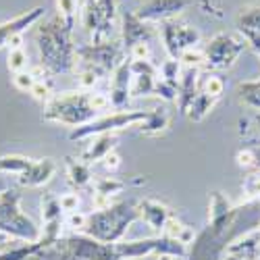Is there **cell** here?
<instances>
[{"label": "cell", "instance_id": "f1b7e54d", "mask_svg": "<svg viewBox=\"0 0 260 260\" xmlns=\"http://www.w3.org/2000/svg\"><path fill=\"white\" fill-rule=\"evenodd\" d=\"M96 193H100V196H106V198H111L115 196V193H119L123 189V183L117 181L115 177H102L96 181Z\"/></svg>", "mask_w": 260, "mask_h": 260}, {"label": "cell", "instance_id": "5b68a950", "mask_svg": "<svg viewBox=\"0 0 260 260\" xmlns=\"http://www.w3.org/2000/svg\"><path fill=\"white\" fill-rule=\"evenodd\" d=\"M150 111H117L106 117H96L94 121H90L88 125L75 127L69 134V140H90L94 136H102V134H115L119 129L125 127H140L146 119H148Z\"/></svg>", "mask_w": 260, "mask_h": 260}, {"label": "cell", "instance_id": "484cf974", "mask_svg": "<svg viewBox=\"0 0 260 260\" xmlns=\"http://www.w3.org/2000/svg\"><path fill=\"white\" fill-rule=\"evenodd\" d=\"M237 92H240V98L246 104H250V106H254L260 111V81H246V83L240 85Z\"/></svg>", "mask_w": 260, "mask_h": 260}, {"label": "cell", "instance_id": "ab89813d", "mask_svg": "<svg viewBox=\"0 0 260 260\" xmlns=\"http://www.w3.org/2000/svg\"><path fill=\"white\" fill-rule=\"evenodd\" d=\"M90 104H92V108L96 113H100V111H104V108L111 106V98H108L106 94L94 92V94H90Z\"/></svg>", "mask_w": 260, "mask_h": 260}, {"label": "cell", "instance_id": "8fae6325", "mask_svg": "<svg viewBox=\"0 0 260 260\" xmlns=\"http://www.w3.org/2000/svg\"><path fill=\"white\" fill-rule=\"evenodd\" d=\"M54 173H56L54 160L42 158V160H34L29 169L25 173H21L17 179H19V185H23V187H42L54 177Z\"/></svg>", "mask_w": 260, "mask_h": 260}, {"label": "cell", "instance_id": "83f0119b", "mask_svg": "<svg viewBox=\"0 0 260 260\" xmlns=\"http://www.w3.org/2000/svg\"><path fill=\"white\" fill-rule=\"evenodd\" d=\"M7 67L13 73H21V71H27V52L23 48H17V50H9V60H7Z\"/></svg>", "mask_w": 260, "mask_h": 260}, {"label": "cell", "instance_id": "836d02e7", "mask_svg": "<svg viewBox=\"0 0 260 260\" xmlns=\"http://www.w3.org/2000/svg\"><path fill=\"white\" fill-rule=\"evenodd\" d=\"M183 229H185V225H183L179 219H175V216H171V219L165 223L162 233H165V237H169V240H177V242H179Z\"/></svg>", "mask_w": 260, "mask_h": 260}, {"label": "cell", "instance_id": "7bdbcfd3", "mask_svg": "<svg viewBox=\"0 0 260 260\" xmlns=\"http://www.w3.org/2000/svg\"><path fill=\"white\" fill-rule=\"evenodd\" d=\"M235 160L240 167H254V150H250V148L240 150V152L235 154Z\"/></svg>", "mask_w": 260, "mask_h": 260}, {"label": "cell", "instance_id": "30bf717a", "mask_svg": "<svg viewBox=\"0 0 260 260\" xmlns=\"http://www.w3.org/2000/svg\"><path fill=\"white\" fill-rule=\"evenodd\" d=\"M77 54H81L85 62H90V69H96L98 73L111 69L119 56L117 48L111 44V42H106V44H90L88 48L79 50Z\"/></svg>", "mask_w": 260, "mask_h": 260}, {"label": "cell", "instance_id": "ac0fdd59", "mask_svg": "<svg viewBox=\"0 0 260 260\" xmlns=\"http://www.w3.org/2000/svg\"><path fill=\"white\" fill-rule=\"evenodd\" d=\"M167 127H169V113L165 111V108H152V111L148 113V119L140 125V129H142L144 136L162 134Z\"/></svg>", "mask_w": 260, "mask_h": 260}, {"label": "cell", "instance_id": "7dc6e473", "mask_svg": "<svg viewBox=\"0 0 260 260\" xmlns=\"http://www.w3.org/2000/svg\"><path fill=\"white\" fill-rule=\"evenodd\" d=\"M0 191H5V183L3 181H0Z\"/></svg>", "mask_w": 260, "mask_h": 260}, {"label": "cell", "instance_id": "2e32d148", "mask_svg": "<svg viewBox=\"0 0 260 260\" xmlns=\"http://www.w3.org/2000/svg\"><path fill=\"white\" fill-rule=\"evenodd\" d=\"M158 246H160V240H142V242H125V244H119L115 248V254L119 258H127V260H138V258H144V256H150L158 252Z\"/></svg>", "mask_w": 260, "mask_h": 260}, {"label": "cell", "instance_id": "6da1fadb", "mask_svg": "<svg viewBox=\"0 0 260 260\" xmlns=\"http://www.w3.org/2000/svg\"><path fill=\"white\" fill-rule=\"evenodd\" d=\"M71 34L73 29L64 25L60 17H54L46 21L44 25H40L36 34V42H38L42 67L52 73H67L73 67L77 50L73 46Z\"/></svg>", "mask_w": 260, "mask_h": 260}, {"label": "cell", "instance_id": "4316f807", "mask_svg": "<svg viewBox=\"0 0 260 260\" xmlns=\"http://www.w3.org/2000/svg\"><path fill=\"white\" fill-rule=\"evenodd\" d=\"M179 60H173V58H169L162 67H160V77L158 79H162V81H169V83H173V85H179V77H181V67H179Z\"/></svg>", "mask_w": 260, "mask_h": 260}, {"label": "cell", "instance_id": "f6af8a7d", "mask_svg": "<svg viewBox=\"0 0 260 260\" xmlns=\"http://www.w3.org/2000/svg\"><path fill=\"white\" fill-rule=\"evenodd\" d=\"M191 240H193V231H191V229L185 225V229H183V233H181V237H179V242H181L183 246H187Z\"/></svg>", "mask_w": 260, "mask_h": 260}, {"label": "cell", "instance_id": "d4e9b609", "mask_svg": "<svg viewBox=\"0 0 260 260\" xmlns=\"http://www.w3.org/2000/svg\"><path fill=\"white\" fill-rule=\"evenodd\" d=\"M60 214H62V208L58 204V198L46 196L44 200H42V219H44V225L58 223L60 221Z\"/></svg>", "mask_w": 260, "mask_h": 260}, {"label": "cell", "instance_id": "74e56055", "mask_svg": "<svg viewBox=\"0 0 260 260\" xmlns=\"http://www.w3.org/2000/svg\"><path fill=\"white\" fill-rule=\"evenodd\" d=\"M88 221H90V216L88 214H83V212H71L69 216H67V223H69V227L71 229H75V231H81V229H85L88 227Z\"/></svg>", "mask_w": 260, "mask_h": 260}, {"label": "cell", "instance_id": "9c48e42d", "mask_svg": "<svg viewBox=\"0 0 260 260\" xmlns=\"http://www.w3.org/2000/svg\"><path fill=\"white\" fill-rule=\"evenodd\" d=\"M42 17H44V7H36L31 11H27V13H21V15L13 17V19L5 21V23H0V48L7 46L15 36L25 34V29L36 25Z\"/></svg>", "mask_w": 260, "mask_h": 260}, {"label": "cell", "instance_id": "f35d334b", "mask_svg": "<svg viewBox=\"0 0 260 260\" xmlns=\"http://www.w3.org/2000/svg\"><path fill=\"white\" fill-rule=\"evenodd\" d=\"M96 81H98V71L96 69H85V71H81L79 73V85L83 90H92L94 85H96Z\"/></svg>", "mask_w": 260, "mask_h": 260}, {"label": "cell", "instance_id": "8992f818", "mask_svg": "<svg viewBox=\"0 0 260 260\" xmlns=\"http://www.w3.org/2000/svg\"><path fill=\"white\" fill-rule=\"evenodd\" d=\"M246 50V40L237 38L233 34H216L210 38L208 46L204 50L206 62L212 69H227L240 58V54Z\"/></svg>", "mask_w": 260, "mask_h": 260}, {"label": "cell", "instance_id": "d590c367", "mask_svg": "<svg viewBox=\"0 0 260 260\" xmlns=\"http://www.w3.org/2000/svg\"><path fill=\"white\" fill-rule=\"evenodd\" d=\"M58 204H60L62 212H67V214L77 212L79 210V196L77 193H62V196L58 198Z\"/></svg>", "mask_w": 260, "mask_h": 260}, {"label": "cell", "instance_id": "7c38bea8", "mask_svg": "<svg viewBox=\"0 0 260 260\" xmlns=\"http://www.w3.org/2000/svg\"><path fill=\"white\" fill-rule=\"evenodd\" d=\"M129 88H132V69H129V62H123L115 69V77H113V85H111V104L115 108H123L129 100Z\"/></svg>", "mask_w": 260, "mask_h": 260}, {"label": "cell", "instance_id": "3957f363", "mask_svg": "<svg viewBox=\"0 0 260 260\" xmlns=\"http://www.w3.org/2000/svg\"><path fill=\"white\" fill-rule=\"evenodd\" d=\"M0 231L17 242H38L36 223L19 208V193L13 189L0 191Z\"/></svg>", "mask_w": 260, "mask_h": 260}, {"label": "cell", "instance_id": "ffe728a7", "mask_svg": "<svg viewBox=\"0 0 260 260\" xmlns=\"http://www.w3.org/2000/svg\"><path fill=\"white\" fill-rule=\"evenodd\" d=\"M67 177H69L71 185L85 187L92 181V171H90L88 162H83V160H67Z\"/></svg>", "mask_w": 260, "mask_h": 260}, {"label": "cell", "instance_id": "cb8c5ba5", "mask_svg": "<svg viewBox=\"0 0 260 260\" xmlns=\"http://www.w3.org/2000/svg\"><path fill=\"white\" fill-rule=\"evenodd\" d=\"M77 7H79V0H56V11H58V17L62 19V23L67 25L69 29H73V27H75Z\"/></svg>", "mask_w": 260, "mask_h": 260}, {"label": "cell", "instance_id": "4fadbf2b", "mask_svg": "<svg viewBox=\"0 0 260 260\" xmlns=\"http://www.w3.org/2000/svg\"><path fill=\"white\" fill-rule=\"evenodd\" d=\"M140 214H142L144 223L150 229H156V231H162L165 223L171 219L169 208L162 202H158V200H144L140 204Z\"/></svg>", "mask_w": 260, "mask_h": 260}, {"label": "cell", "instance_id": "7a4b0ae2", "mask_svg": "<svg viewBox=\"0 0 260 260\" xmlns=\"http://www.w3.org/2000/svg\"><path fill=\"white\" fill-rule=\"evenodd\" d=\"M96 115L98 113L90 104V94H85V92H64L60 96H52L46 102L42 119L75 129V127L88 125L90 121H94Z\"/></svg>", "mask_w": 260, "mask_h": 260}, {"label": "cell", "instance_id": "603a6c76", "mask_svg": "<svg viewBox=\"0 0 260 260\" xmlns=\"http://www.w3.org/2000/svg\"><path fill=\"white\" fill-rule=\"evenodd\" d=\"M81 23H83V27L88 29L92 36L98 31V27H100V13H98L96 0H85L83 11H81Z\"/></svg>", "mask_w": 260, "mask_h": 260}, {"label": "cell", "instance_id": "5bb4252c", "mask_svg": "<svg viewBox=\"0 0 260 260\" xmlns=\"http://www.w3.org/2000/svg\"><path fill=\"white\" fill-rule=\"evenodd\" d=\"M117 146V138L113 134H102V136H94L90 138L88 148L83 150L81 160L83 162H98L102 160L106 154H111Z\"/></svg>", "mask_w": 260, "mask_h": 260}, {"label": "cell", "instance_id": "4dcf8cb0", "mask_svg": "<svg viewBox=\"0 0 260 260\" xmlns=\"http://www.w3.org/2000/svg\"><path fill=\"white\" fill-rule=\"evenodd\" d=\"M179 62L183 64V67L200 69L202 64L206 62V56H204V52H200V50H196V48H189V50H185V52L179 56Z\"/></svg>", "mask_w": 260, "mask_h": 260}, {"label": "cell", "instance_id": "1f68e13d", "mask_svg": "<svg viewBox=\"0 0 260 260\" xmlns=\"http://www.w3.org/2000/svg\"><path fill=\"white\" fill-rule=\"evenodd\" d=\"M36 77L31 71H21V73H13V85L19 92H31L36 85Z\"/></svg>", "mask_w": 260, "mask_h": 260}, {"label": "cell", "instance_id": "d6986e66", "mask_svg": "<svg viewBox=\"0 0 260 260\" xmlns=\"http://www.w3.org/2000/svg\"><path fill=\"white\" fill-rule=\"evenodd\" d=\"M34 160L29 156H23V154H3L0 156V173L3 175H21L29 169Z\"/></svg>", "mask_w": 260, "mask_h": 260}, {"label": "cell", "instance_id": "681fc988", "mask_svg": "<svg viewBox=\"0 0 260 260\" xmlns=\"http://www.w3.org/2000/svg\"><path fill=\"white\" fill-rule=\"evenodd\" d=\"M258 54H260V50H258Z\"/></svg>", "mask_w": 260, "mask_h": 260}, {"label": "cell", "instance_id": "44dd1931", "mask_svg": "<svg viewBox=\"0 0 260 260\" xmlns=\"http://www.w3.org/2000/svg\"><path fill=\"white\" fill-rule=\"evenodd\" d=\"M156 81H158V77L154 73L132 75V88H129V94L132 96H150V94H154Z\"/></svg>", "mask_w": 260, "mask_h": 260}, {"label": "cell", "instance_id": "52a82bcc", "mask_svg": "<svg viewBox=\"0 0 260 260\" xmlns=\"http://www.w3.org/2000/svg\"><path fill=\"white\" fill-rule=\"evenodd\" d=\"M160 38H162L167 54L173 60H179V56L185 50L196 48V44L200 42V31L191 25L169 19V21H162V25H160Z\"/></svg>", "mask_w": 260, "mask_h": 260}, {"label": "cell", "instance_id": "bcb514c9", "mask_svg": "<svg viewBox=\"0 0 260 260\" xmlns=\"http://www.w3.org/2000/svg\"><path fill=\"white\" fill-rule=\"evenodd\" d=\"M254 167H260V148L254 150Z\"/></svg>", "mask_w": 260, "mask_h": 260}, {"label": "cell", "instance_id": "ee69618b", "mask_svg": "<svg viewBox=\"0 0 260 260\" xmlns=\"http://www.w3.org/2000/svg\"><path fill=\"white\" fill-rule=\"evenodd\" d=\"M15 242H17V240H13L11 235H7V233L0 231V254H5L7 250H11Z\"/></svg>", "mask_w": 260, "mask_h": 260}, {"label": "cell", "instance_id": "b9f144b4", "mask_svg": "<svg viewBox=\"0 0 260 260\" xmlns=\"http://www.w3.org/2000/svg\"><path fill=\"white\" fill-rule=\"evenodd\" d=\"M102 165H104V169H106L108 173H115V171L121 167V156L113 150L111 154H106V156L102 158Z\"/></svg>", "mask_w": 260, "mask_h": 260}, {"label": "cell", "instance_id": "ba28073f", "mask_svg": "<svg viewBox=\"0 0 260 260\" xmlns=\"http://www.w3.org/2000/svg\"><path fill=\"white\" fill-rule=\"evenodd\" d=\"M187 7V0H146L136 11V17L144 23L150 21H169L173 15L181 13Z\"/></svg>", "mask_w": 260, "mask_h": 260}, {"label": "cell", "instance_id": "e0dca14e", "mask_svg": "<svg viewBox=\"0 0 260 260\" xmlns=\"http://www.w3.org/2000/svg\"><path fill=\"white\" fill-rule=\"evenodd\" d=\"M237 27H240L246 40L252 36H260V7L244 9L237 17Z\"/></svg>", "mask_w": 260, "mask_h": 260}, {"label": "cell", "instance_id": "277c9868", "mask_svg": "<svg viewBox=\"0 0 260 260\" xmlns=\"http://www.w3.org/2000/svg\"><path fill=\"white\" fill-rule=\"evenodd\" d=\"M140 210H136L134 206L127 204H119V206H111L106 210H98L90 216L88 221V229L92 237H98L102 242H117L119 237L125 233L127 225H132L136 221Z\"/></svg>", "mask_w": 260, "mask_h": 260}, {"label": "cell", "instance_id": "60d3db41", "mask_svg": "<svg viewBox=\"0 0 260 260\" xmlns=\"http://www.w3.org/2000/svg\"><path fill=\"white\" fill-rule=\"evenodd\" d=\"M244 191L248 193L250 198H258V196H260V175L248 177V181H246V185H244Z\"/></svg>", "mask_w": 260, "mask_h": 260}, {"label": "cell", "instance_id": "f546056e", "mask_svg": "<svg viewBox=\"0 0 260 260\" xmlns=\"http://www.w3.org/2000/svg\"><path fill=\"white\" fill-rule=\"evenodd\" d=\"M202 92L206 94V96H210V98H221L223 96V92H225V81L221 79V77H216V75H208L206 79H204V83H202Z\"/></svg>", "mask_w": 260, "mask_h": 260}, {"label": "cell", "instance_id": "9a60e30c", "mask_svg": "<svg viewBox=\"0 0 260 260\" xmlns=\"http://www.w3.org/2000/svg\"><path fill=\"white\" fill-rule=\"evenodd\" d=\"M148 36H150L148 23L138 19L136 13H129L123 17V40H125L127 50L134 44H138V42H148Z\"/></svg>", "mask_w": 260, "mask_h": 260}, {"label": "cell", "instance_id": "d6a6232c", "mask_svg": "<svg viewBox=\"0 0 260 260\" xmlns=\"http://www.w3.org/2000/svg\"><path fill=\"white\" fill-rule=\"evenodd\" d=\"M29 94H31L36 100L48 102V100L52 98V85H50V81H46V79H38L36 85H34V90H31Z\"/></svg>", "mask_w": 260, "mask_h": 260}, {"label": "cell", "instance_id": "7402d4cb", "mask_svg": "<svg viewBox=\"0 0 260 260\" xmlns=\"http://www.w3.org/2000/svg\"><path fill=\"white\" fill-rule=\"evenodd\" d=\"M214 104V98L206 96L204 92H200L196 98H193V102L189 104V111H187V117L191 121H202L208 113H210V108Z\"/></svg>", "mask_w": 260, "mask_h": 260}, {"label": "cell", "instance_id": "e575fe53", "mask_svg": "<svg viewBox=\"0 0 260 260\" xmlns=\"http://www.w3.org/2000/svg\"><path fill=\"white\" fill-rule=\"evenodd\" d=\"M154 94L160 96L162 100H169V102H171V100H177V85H173V83H169V81L158 79V81H156Z\"/></svg>", "mask_w": 260, "mask_h": 260}, {"label": "cell", "instance_id": "c3c4849f", "mask_svg": "<svg viewBox=\"0 0 260 260\" xmlns=\"http://www.w3.org/2000/svg\"><path fill=\"white\" fill-rule=\"evenodd\" d=\"M160 260H171V256H162V258H160Z\"/></svg>", "mask_w": 260, "mask_h": 260}, {"label": "cell", "instance_id": "8d00e7d4", "mask_svg": "<svg viewBox=\"0 0 260 260\" xmlns=\"http://www.w3.org/2000/svg\"><path fill=\"white\" fill-rule=\"evenodd\" d=\"M127 52H129V56H132V60H148L150 58L148 42H138V44H134Z\"/></svg>", "mask_w": 260, "mask_h": 260}]
</instances>
